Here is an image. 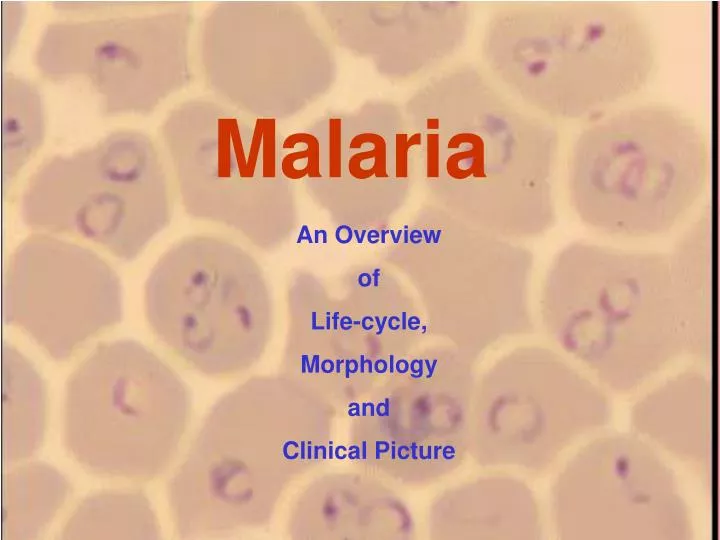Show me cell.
<instances>
[{"instance_id": "6da1fadb", "label": "cell", "mask_w": 720, "mask_h": 540, "mask_svg": "<svg viewBox=\"0 0 720 540\" xmlns=\"http://www.w3.org/2000/svg\"><path fill=\"white\" fill-rule=\"evenodd\" d=\"M711 169L702 130L685 113L643 104L578 134L568 196L579 220L600 233L646 238L672 230L703 195Z\"/></svg>"}, {"instance_id": "7a4b0ae2", "label": "cell", "mask_w": 720, "mask_h": 540, "mask_svg": "<svg viewBox=\"0 0 720 540\" xmlns=\"http://www.w3.org/2000/svg\"><path fill=\"white\" fill-rule=\"evenodd\" d=\"M493 59L502 77L549 114L575 120L639 92L656 65L651 31L616 1H565L498 19Z\"/></svg>"}, {"instance_id": "3957f363", "label": "cell", "mask_w": 720, "mask_h": 540, "mask_svg": "<svg viewBox=\"0 0 720 540\" xmlns=\"http://www.w3.org/2000/svg\"><path fill=\"white\" fill-rule=\"evenodd\" d=\"M548 294L568 350L605 376L640 377L692 342L669 252L571 242Z\"/></svg>"}, {"instance_id": "277c9868", "label": "cell", "mask_w": 720, "mask_h": 540, "mask_svg": "<svg viewBox=\"0 0 720 540\" xmlns=\"http://www.w3.org/2000/svg\"><path fill=\"white\" fill-rule=\"evenodd\" d=\"M190 417L174 371L143 343L98 344L67 378L61 438L91 474L150 482L173 462Z\"/></svg>"}, {"instance_id": "5b68a950", "label": "cell", "mask_w": 720, "mask_h": 540, "mask_svg": "<svg viewBox=\"0 0 720 540\" xmlns=\"http://www.w3.org/2000/svg\"><path fill=\"white\" fill-rule=\"evenodd\" d=\"M19 215L32 232L88 241L124 262L137 259L168 222L167 187L145 133L112 131L45 159L28 178Z\"/></svg>"}, {"instance_id": "8992f818", "label": "cell", "mask_w": 720, "mask_h": 540, "mask_svg": "<svg viewBox=\"0 0 720 540\" xmlns=\"http://www.w3.org/2000/svg\"><path fill=\"white\" fill-rule=\"evenodd\" d=\"M152 9L51 22L34 67L50 83L86 85L103 117L148 116L179 80L175 16Z\"/></svg>"}, {"instance_id": "52a82bcc", "label": "cell", "mask_w": 720, "mask_h": 540, "mask_svg": "<svg viewBox=\"0 0 720 540\" xmlns=\"http://www.w3.org/2000/svg\"><path fill=\"white\" fill-rule=\"evenodd\" d=\"M4 322L49 359L65 362L123 319V288L94 250L31 232L11 252L3 280Z\"/></svg>"}, {"instance_id": "ba28073f", "label": "cell", "mask_w": 720, "mask_h": 540, "mask_svg": "<svg viewBox=\"0 0 720 540\" xmlns=\"http://www.w3.org/2000/svg\"><path fill=\"white\" fill-rule=\"evenodd\" d=\"M223 254L218 246L203 241L177 246L154 264L143 290L151 332L192 365L212 374L226 371L234 353Z\"/></svg>"}, {"instance_id": "9c48e42d", "label": "cell", "mask_w": 720, "mask_h": 540, "mask_svg": "<svg viewBox=\"0 0 720 540\" xmlns=\"http://www.w3.org/2000/svg\"><path fill=\"white\" fill-rule=\"evenodd\" d=\"M2 458L27 461L42 446L47 426V388L32 361L17 347L1 350Z\"/></svg>"}, {"instance_id": "30bf717a", "label": "cell", "mask_w": 720, "mask_h": 540, "mask_svg": "<svg viewBox=\"0 0 720 540\" xmlns=\"http://www.w3.org/2000/svg\"><path fill=\"white\" fill-rule=\"evenodd\" d=\"M70 492L69 480L54 466L41 461L17 463L2 481L1 538H36L57 516Z\"/></svg>"}, {"instance_id": "8fae6325", "label": "cell", "mask_w": 720, "mask_h": 540, "mask_svg": "<svg viewBox=\"0 0 720 540\" xmlns=\"http://www.w3.org/2000/svg\"><path fill=\"white\" fill-rule=\"evenodd\" d=\"M160 524L144 492L107 489L86 496L67 518L61 537L66 540H152Z\"/></svg>"}, {"instance_id": "7c38bea8", "label": "cell", "mask_w": 720, "mask_h": 540, "mask_svg": "<svg viewBox=\"0 0 720 540\" xmlns=\"http://www.w3.org/2000/svg\"><path fill=\"white\" fill-rule=\"evenodd\" d=\"M47 116L38 86L8 72L1 86V165L3 191L14 181L45 142Z\"/></svg>"}, {"instance_id": "4fadbf2b", "label": "cell", "mask_w": 720, "mask_h": 540, "mask_svg": "<svg viewBox=\"0 0 720 540\" xmlns=\"http://www.w3.org/2000/svg\"><path fill=\"white\" fill-rule=\"evenodd\" d=\"M25 20V7L19 1H2V54L10 56Z\"/></svg>"}, {"instance_id": "5bb4252c", "label": "cell", "mask_w": 720, "mask_h": 540, "mask_svg": "<svg viewBox=\"0 0 720 540\" xmlns=\"http://www.w3.org/2000/svg\"><path fill=\"white\" fill-rule=\"evenodd\" d=\"M264 176L275 174V120L264 118L262 138Z\"/></svg>"}, {"instance_id": "9a60e30c", "label": "cell", "mask_w": 720, "mask_h": 540, "mask_svg": "<svg viewBox=\"0 0 720 540\" xmlns=\"http://www.w3.org/2000/svg\"><path fill=\"white\" fill-rule=\"evenodd\" d=\"M425 363H426L427 368H428V370H429V375H428V377H431L432 374H433V372L431 371V366H430V364H429V361H428V360H425Z\"/></svg>"}, {"instance_id": "2e32d148", "label": "cell", "mask_w": 720, "mask_h": 540, "mask_svg": "<svg viewBox=\"0 0 720 540\" xmlns=\"http://www.w3.org/2000/svg\"><path fill=\"white\" fill-rule=\"evenodd\" d=\"M402 316H403V319H402V328L405 329V328H406V323H405V322H406V319H405L406 313H403Z\"/></svg>"}, {"instance_id": "e0dca14e", "label": "cell", "mask_w": 720, "mask_h": 540, "mask_svg": "<svg viewBox=\"0 0 720 540\" xmlns=\"http://www.w3.org/2000/svg\"><path fill=\"white\" fill-rule=\"evenodd\" d=\"M393 358H394L393 355H391V356H390V361H391L390 371H391V372H393Z\"/></svg>"}, {"instance_id": "ac0fdd59", "label": "cell", "mask_w": 720, "mask_h": 540, "mask_svg": "<svg viewBox=\"0 0 720 540\" xmlns=\"http://www.w3.org/2000/svg\"><path fill=\"white\" fill-rule=\"evenodd\" d=\"M423 233H424V236H425V238H426V242H427V243H430L431 240H430L429 237L427 236V232L424 230Z\"/></svg>"}, {"instance_id": "d6986e66", "label": "cell", "mask_w": 720, "mask_h": 540, "mask_svg": "<svg viewBox=\"0 0 720 540\" xmlns=\"http://www.w3.org/2000/svg\"><path fill=\"white\" fill-rule=\"evenodd\" d=\"M439 235H440V230L438 231V234L434 237V243L438 242Z\"/></svg>"}, {"instance_id": "ffe728a7", "label": "cell", "mask_w": 720, "mask_h": 540, "mask_svg": "<svg viewBox=\"0 0 720 540\" xmlns=\"http://www.w3.org/2000/svg\"><path fill=\"white\" fill-rule=\"evenodd\" d=\"M436 363H437V360H434V361H433V364H432V368H431V371H432V372H434V368H435Z\"/></svg>"}, {"instance_id": "44dd1931", "label": "cell", "mask_w": 720, "mask_h": 540, "mask_svg": "<svg viewBox=\"0 0 720 540\" xmlns=\"http://www.w3.org/2000/svg\"><path fill=\"white\" fill-rule=\"evenodd\" d=\"M414 448H415V444L413 445V459H416V456H415V449H414Z\"/></svg>"}, {"instance_id": "7402d4cb", "label": "cell", "mask_w": 720, "mask_h": 540, "mask_svg": "<svg viewBox=\"0 0 720 540\" xmlns=\"http://www.w3.org/2000/svg\"><path fill=\"white\" fill-rule=\"evenodd\" d=\"M428 458H429V459L431 458V448H430V447H429V449H428Z\"/></svg>"}, {"instance_id": "603a6c76", "label": "cell", "mask_w": 720, "mask_h": 540, "mask_svg": "<svg viewBox=\"0 0 720 540\" xmlns=\"http://www.w3.org/2000/svg\"><path fill=\"white\" fill-rule=\"evenodd\" d=\"M438 449H439V447H436V448H435V455H434L435 458H437V451H438Z\"/></svg>"}]
</instances>
